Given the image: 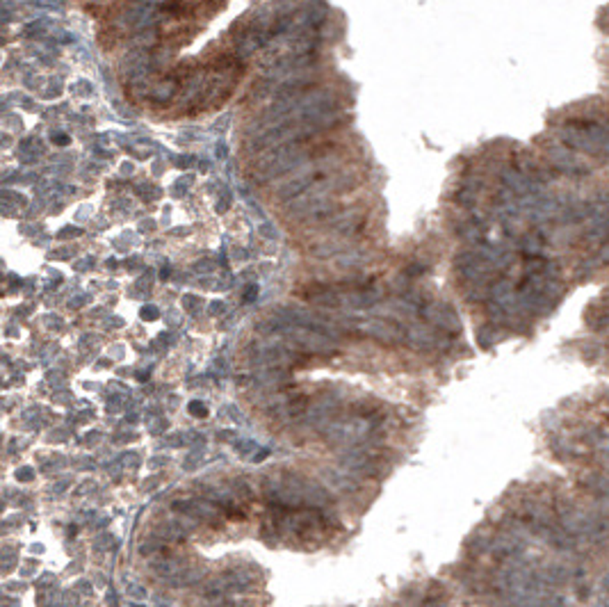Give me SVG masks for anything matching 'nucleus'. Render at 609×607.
Here are the masks:
<instances>
[{
    "instance_id": "nucleus-1",
    "label": "nucleus",
    "mask_w": 609,
    "mask_h": 607,
    "mask_svg": "<svg viewBox=\"0 0 609 607\" xmlns=\"http://www.w3.org/2000/svg\"><path fill=\"white\" fill-rule=\"evenodd\" d=\"M265 498L272 500L276 507L288 509H322L329 502L327 491L308 477L276 473L267 475L263 482Z\"/></svg>"
},
{
    "instance_id": "nucleus-2",
    "label": "nucleus",
    "mask_w": 609,
    "mask_h": 607,
    "mask_svg": "<svg viewBox=\"0 0 609 607\" xmlns=\"http://www.w3.org/2000/svg\"><path fill=\"white\" fill-rule=\"evenodd\" d=\"M352 327L356 331H361L363 336H370V338H377V341L386 343V345H395V343H402L406 334L404 329L395 324V322H388V320H381V317H368V320H356L352 322Z\"/></svg>"
},
{
    "instance_id": "nucleus-3",
    "label": "nucleus",
    "mask_w": 609,
    "mask_h": 607,
    "mask_svg": "<svg viewBox=\"0 0 609 607\" xmlns=\"http://www.w3.org/2000/svg\"><path fill=\"white\" fill-rule=\"evenodd\" d=\"M547 153H550L552 158V164H557V167H561L566 173H571V176H585V173H589L587 167H582L578 158H573L571 155V149L566 144H557L552 142V146H545Z\"/></svg>"
}]
</instances>
